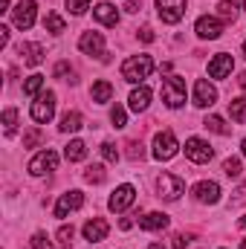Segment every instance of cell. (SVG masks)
<instances>
[{"label":"cell","instance_id":"obj_1","mask_svg":"<svg viewBox=\"0 0 246 249\" xmlns=\"http://www.w3.org/2000/svg\"><path fill=\"white\" fill-rule=\"evenodd\" d=\"M151 72H154V58H151V55H130V58L122 64V78L130 81V84L145 81Z\"/></svg>","mask_w":246,"mask_h":249},{"label":"cell","instance_id":"obj_2","mask_svg":"<svg viewBox=\"0 0 246 249\" xmlns=\"http://www.w3.org/2000/svg\"><path fill=\"white\" fill-rule=\"evenodd\" d=\"M177 151H180V142H177L174 130H159V133L154 136V160L168 162V160L177 157Z\"/></svg>","mask_w":246,"mask_h":249},{"label":"cell","instance_id":"obj_3","mask_svg":"<svg viewBox=\"0 0 246 249\" xmlns=\"http://www.w3.org/2000/svg\"><path fill=\"white\" fill-rule=\"evenodd\" d=\"M162 102H165L171 110H177V107L185 105V81L180 75H168V78L162 81Z\"/></svg>","mask_w":246,"mask_h":249},{"label":"cell","instance_id":"obj_4","mask_svg":"<svg viewBox=\"0 0 246 249\" xmlns=\"http://www.w3.org/2000/svg\"><path fill=\"white\" fill-rule=\"evenodd\" d=\"M32 119L38 124H47L53 116H55V93H41L35 102H32Z\"/></svg>","mask_w":246,"mask_h":249},{"label":"cell","instance_id":"obj_5","mask_svg":"<svg viewBox=\"0 0 246 249\" xmlns=\"http://www.w3.org/2000/svg\"><path fill=\"white\" fill-rule=\"evenodd\" d=\"M55 168H58V154L53 148H47V151H41V154H35L29 160V174H35V177H44V174H50Z\"/></svg>","mask_w":246,"mask_h":249},{"label":"cell","instance_id":"obj_6","mask_svg":"<svg viewBox=\"0 0 246 249\" xmlns=\"http://www.w3.org/2000/svg\"><path fill=\"white\" fill-rule=\"evenodd\" d=\"M78 50L84 55H96L102 61H107V53H105V35L102 32H84L78 38Z\"/></svg>","mask_w":246,"mask_h":249},{"label":"cell","instance_id":"obj_7","mask_svg":"<svg viewBox=\"0 0 246 249\" xmlns=\"http://www.w3.org/2000/svg\"><path fill=\"white\" fill-rule=\"evenodd\" d=\"M185 157H188L191 162L203 165V162H211L214 151H211V145H209L206 139H200V136H191V139L185 142Z\"/></svg>","mask_w":246,"mask_h":249},{"label":"cell","instance_id":"obj_8","mask_svg":"<svg viewBox=\"0 0 246 249\" xmlns=\"http://www.w3.org/2000/svg\"><path fill=\"white\" fill-rule=\"evenodd\" d=\"M157 188H159V197L162 200L174 203V200H180V194L185 191V183H183V177H177V174H162Z\"/></svg>","mask_w":246,"mask_h":249},{"label":"cell","instance_id":"obj_9","mask_svg":"<svg viewBox=\"0 0 246 249\" xmlns=\"http://www.w3.org/2000/svg\"><path fill=\"white\" fill-rule=\"evenodd\" d=\"M157 15L162 23H180L185 15V0H157Z\"/></svg>","mask_w":246,"mask_h":249},{"label":"cell","instance_id":"obj_10","mask_svg":"<svg viewBox=\"0 0 246 249\" xmlns=\"http://www.w3.org/2000/svg\"><path fill=\"white\" fill-rule=\"evenodd\" d=\"M35 12H38V3L35 0H20L15 9H12V20L18 29H29L35 23Z\"/></svg>","mask_w":246,"mask_h":249},{"label":"cell","instance_id":"obj_11","mask_svg":"<svg viewBox=\"0 0 246 249\" xmlns=\"http://www.w3.org/2000/svg\"><path fill=\"white\" fill-rule=\"evenodd\" d=\"M133 200H136V188L130 186V183H124L119 186L113 194H110V200H107V206H110V212H127L130 206H133Z\"/></svg>","mask_w":246,"mask_h":249},{"label":"cell","instance_id":"obj_12","mask_svg":"<svg viewBox=\"0 0 246 249\" xmlns=\"http://www.w3.org/2000/svg\"><path fill=\"white\" fill-rule=\"evenodd\" d=\"M81 206H84V194H81V191H67V194L58 197V203H55V217L64 220V217H70L72 212H78Z\"/></svg>","mask_w":246,"mask_h":249},{"label":"cell","instance_id":"obj_13","mask_svg":"<svg viewBox=\"0 0 246 249\" xmlns=\"http://www.w3.org/2000/svg\"><path fill=\"white\" fill-rule=\"evenodd\" d=\"M194 32H197L200 38H206V41H214V38H220V35H223V20H220V18H214V15H203V18L197 20Z\"/></svg>","mask_w":246,"mask_h":249},{"label":"cell","instance_id":"obj_14","mask_svg":"<svg viewBox=\"0 0 246 249\" xmlns=\"http://www.w3.org/2000/svg\"><path fill=\"white\" fill-rule=\"evenodd\" d=\"M191 194H194L197 203H209V206H214V203L220 200V186H217L214 180H200L197 186L191 188Z\"/></svg>","mask_w":246,"mask_h":249},{"label":"cell","instance_id":"obj_15","mask_svg":"<svg viewBox=\"0 0 246 249\" xmlns=\"http://www.w3.org/2000/svg\"><path fill=\"white\" fill-rule=\"evenodd\" d=\"M214 102H217L214 84H209L206 78H200V81L194 84V105H197V107H211Z\"/></svg>","mask_w":246,"mask_h":249},{"label":"cell","instance_id":"obj_16","mask_svg":"<svg viewBox=\"0 0 246 249\" xmlns=\"http://www.w3.org/2000/svg\"><path fill=\"white\" fill-rule=\"evenodd\" d=\"M84 238L90 241V244H102L105 238H107V232H110V223L107 220H102V217H93V220H87L84 223Z\"/></svg>","mask_w":246,"mask_h":249},{"label":"cell","instance_id":"obj_17","mask_svg":"<svg viewBox=\"0 0 246 249\" xmlns=\"http://www.w3.org/2000/svg\"><path fill=\"white\" fill-rule=\"evenodd\" d=\"M232 70H235V61H232L229 53H217V55L209 61V75H211V78H226Z\"/></svg>","mask_w":246,"mask_h":249},{"label":"cell","instance_id":"obj_18","mask_svg":"<svg viewBox=\"0 0 246 249\" xmlns=\"http://www.w3.org/2000/svg\"><path fill=\"white\" fill-rule=\"evenodd\" d=\"M93 18H96L99 23H105V26H116V23H119V9H116L113 3H99V6L93 9Z\"/></svg>","mask_w":246,"mask_h":249},{"label":"cell","instance_id":"obj_19","mask_svg":"<svg viewBox=\"0 0 246 249\" xmlns=\"http://www.w3.org/2000/svg\"><path fill=\"white\" fill-rule=\"evenodd\" d=\"M127 105H130V110H133V113H142V110H148V105H151V87L139 84V87L130 93Z\"/></svg>","mask_w":246,"mask_h":249},{"label":"cell","instance_id":"obj_20","mask_svg":"<svg viewBox=\"0 0 246 249\" xmlns=\"http://www.w3.org/2000/svg\"><path fill=\"white\" fill-rule=\"evenodd\" d=\"M165 226H168V214H162V212H148L145 217H139V229H145V232H159Z\"/></svg>","mask_w":246,"mask_h":249},{"label":"cell","instance_id":"obj_21","mask_svg":"<svg viewBox=\"0 0 246 249\" xmlns=\"http://www.w3.org/2000/svg\"><path fill=\"white\" fill-rule=\"evenodd\" d=\"M44 47L41 44H20V58H23V64L26 67H38V64L44 61Z\"/></svg>","mask_w":246,"mask_h":249},{"label":"cell","instance_id":"obj_22","mask_svg":"<svg viewBox=\"0 0 246 249\" xmlns=\"http://www.w3.org/2000/svg\"><path fill=\"white\" fill-rule=\"evenodd\" d=\"M90 96H93L96 105H105V102L113 99V84H110V81H96L93 90H90Z\"/></svg>","mask_w":246,"mask_h":249},{"label":"cell","instance_id":"obj_23","mask_svg":"<svg viewBox=\"0 0 246 249\" xmlns=\"http://www.w3.org/2000/svg\"><path fill=\"white\" fill-rule=\"evenodd\" d=\"M64 157H67V162H81V160L87 157V145H84L81 139H72V142L64 148Z\"/></svg>","mask_w":246,"mask_h":249},{"label":"cell","instance_id":"obj_24","mask_svg":"<svg viewBox=\"0 0 246 249\" xmlns=\"http://www.w3.org/2000/svg\"><path fill=\"white\" fill-rule=\"evenodd\" d=\"M58 127H61L64 133H75V130L84 127V119H81L78 110H70V113H64L61 116V124H58Z\"/></svg>","mask_w":246,"mask_h":249},{"label":"cell","instance_id":"obj_25","mask_svg":"<svg viewBox=\"0 0 246 249\" xmlns=\"http://www.w3.org/2000/svg\"><path fill=\"white\" fill-rule=\"evenodd\" d=\"M238 12H241V9H238L235 0H220V3H217V18H220V20H232V23H235Z\"/></svg>","mask_w":246,"mask_h":249},{"label":"cell","instance_id":"obj_26","mask_svg":"<svg viewBox=\"0 0 246 249\" xmlns=\"http://www.w3.org/2000/svg\"><path fill=\"white\" fill-rule=\"evenodd\" d=\"M41 90H44V75H38V72H35V75H29V78L23 81V93H26V96L38 99V96H41Z\"/></svg>","mask_w":246,"mask_h":249},{"label":"cell","instance_id":"obj_27","mask_svg":"<svg viewBox=\"0 0 246 249\" xmlns=\"http://www.w3.org/2000/svg\"><path fill=\"white\" fill-rule=\"evenodd\" d=\"M44 26H47V32H53V35H61L64 32V18L58 12H47V18H44Z\"/></svg>","mask_w":246,"mask_h":249},{"label":"cell","instance_id":"obj_28","mask_svg":"<svg viewBox=\"0 0 246 249\" xmlns=\"http://www.w3.org/2000/svg\"><path fill=\"white\" fill-rule=\"evenodd\" d=\"M206 127L209 130H214V133H220V136H229V124L223 122V116H206Z\"/></svg>","mask_w":246,"mask_h":249},{"label":"cell","instance_id":"obj_29","mask_svg":"<svg viewBox=\"0 0 246 249\" xmlns=\"http://www.w3.org/2000/svg\"><path fill=\"white\" fill-rule=\"evenodd\" d=\"M229 113L235 122H246V99H232L229 102Z\"/></svg>","mask_w":246,"mask_h":249},{"label":"cell","instance_id":"obj_30","mask_svg":"<svg viewBox=\"0 0 246 249\" xmlns=\"http://www.w3.org/2000/svg\"><path fill=\"white\" fill-rule=\"evenodd\" d=\"M223 174H226L229 180L241 177V160H238V157H229V160L223 162Z\"/></svg>","mask_w":246,"mask_h":249},{"label":"cell","instance_id":"obj_31","mask_svg":"<svg viewBox=\"0 0 246 249\" xmlns=\"http://www.w3.org/2000/svg\"><path fill=\"white\" fill-rule=\"evenodd\" d=\"M84 180L87 183H105V165H87Z\"/></svg>","mask_w":246,"mask_h":249},{"label":"cell","instance_id":"obj_32","mask_svg":"<svg viewBox=\"0 0 246 249\" xmlns=\"http://www.w3.org/2000/svg\"><path fill=\"white\" fill-rule=\"evenodd\" d=\"M29 244H32V249H55V244L50 241V235H47V232H35Z\"/></svg>","mask_w":246,"mask_h":249},{"label":"cell","instance_id":"obj_33","mask_svg":"<svg viewBox=\"0 0 246 249\" xmlns=\"http://www.w3.org/2000/svg\"><path fill=\"white\" fill-rule=\"evenodd\" d=\"M3 124H6V133L12 136L15 127H18V110H15V107H6V110H3Z\"/></svg>","mask_w":246,"mask_h":249},{"label":"cell","instance_id":"obj_34","mask_svg":"<svg viewBox=\"0 0 246 249\" xmlns=\"http://www.w3.org/2000/svg\"><path fill=\"white\" fill-rule=\"evenodd\" d=\"M41 142H44V133H41L38 127H32V130L23 133V148H35V145H41Z\"/></svg>","mask_w":246,"mask_h":249},{"label":"cell","instance_id":"obj_35","mask_svg":"<svg viewBox=\"0 0 246 249\" xmlns=\"http://www.w3.org/2000/svg\"><path fill=\"white\" fill-rule=\"evenodd\" d=\"M72 235H75V232H72V226H61L55 238H58V244H61L64 249H70V247H72Z\"/></svg>","mask_w":246,"mask_h":249},{"label":"cell","instance_id":"obj_36","mask_svg":"<svg viewBox=\"0 0 246 249\" xmlns=\"http://www.w3.org/2000/svg\"><path fill=\"white\" fill-rule=\"evenodd\" d=\"M102 157H105V162H116V160H119L116 145H113V142H102Z\"/></svg>","mask_w":246,"mask_h":249},{"label":"cell","instance_id":"obj_37","mask_svg":"<svg viewBox=\"0 0 246 249\" xmlns=\"http://www.w3.org/2000/svg\"><path fill=\"white\" fill-rule=\"evenodd\" d=\"M110 122H113V127H124V124H127V113H124L119 105L110 110Z\"/></svg>","mask_w":246,"mask_h":249},{"label":"cell","instance_id":"obj_38","mask_svg":"<svg viewBox=\"0 0 246 249\" xmlns=\"http://www.w3.org/2000/svg\"><path fill=\"white\" fill-rule=\"evenodd\" d=\"M67 9H70L72 15H84V12L90 9V0H67Z\"/></svg>","mask_w":246,"mask_h":249},{"label":"cell","instance_id":"obj_39","mask_svg":"<svg viewBox=\"0 0 246 249\" xmlns=\"http://www.w3.org/2000/svg\"><path fill=\"white\" fill-rule=\"evenodd\" d=\"M127 157H130V160H142V157H145L142 142H130V145H127Z\"/></svg>","mask_w":246,"mask_h":249},{"label":"cell","instance_id":"obj_40","mask_svg":"<svg viewBox=\"0 0 246 249\" xmlns=\"http://www.w3.org/2000/svg\"><path fill=\"white\" fill-rule=\"evenodd\" d=\"M191 241H194L191 235H174V238H171V247H174V249H185Z\"/></svg>","mask_w":246,"mask_h":249},{"label":"cell","instance_id":"obj_41","mask_svg":"<svg viewBox=\"0 0 246 249\" xmlns=\"http://www.w3.org/2000/svg\"><path fill=\"white\" fill-rule=\"evenodd\" d=\"M232 203L235 206H246V180L238 186V191H235V197H232Z\"/></svg>","mask_w":246,"mask_h":249},{"label":"cell","instance_id":"obj_42","mask_svg":"<svg viewBox=\"0 0 246 249\" xmlns=\"http://www.w3.org/2000/svg\"><path fill=\"white\" fill-rule=\"evenodd\" d=\"M67 72H72V70H70V64H67V61H58V64H55V70H53V75H55V78H64Z\"/></svg>","mask_w":246,"mask_h":249},{"label":"cell","instance_id":"obj_43","mask_svg":"<svg viewBox=\"0 0 246 249\" xmlns=\"http://www.w3.org/2000/svg\"><path fill=\"white\" fill-rule=\"evenodd\" d=\"M139 38H142L145 44H151V41H154V29H151V26H142V29H139Z\"/></svg>","mask_w":246,"mask_h":249},{"label":"cell","instance_id":"obj_44","mask_svg":"<svg viewBox=\"0 0 246 249\" xmlns=\"http://www.w3.org/2000/svg\"><path fill=\"white\" fill-rule=\"evenodd\" d=\"M9 44V26H0V47Z\"/></svg>","mask_w":246,"mask_h":249},{"label":"cell","instance_id":"obj_45","mask_svg":"<svg viewBox=\"0 0 246 249\" xmlns=\"http://www.w3.org/2000/svg\"><path fill=\"white\" fill-rule=\"evenodd\" d=\"M124 9H127V12H139V3H136V0H127Z\"/></svg>","mask_w":246,"mask_h":249},{"label":"cell","instance_id":"obj_46","mask_svg":"<svg viewBox=\"0 0 246 249\" xmlns=\"http://www.w3.org/2000/svg\"><path fill=\"white\" fill-rule=\"evenodd\" d=\"M238 84H241V90H244V93H246V72H244V75H241V78H238Z\"/></svg>","mask_w":246,"mask_h":249},{"label":"cell","instance_id":"obj_47","mask_svg":"<svg viewBox=\"0 0 246 249\" xmlns=\"http://www.w3.org/2000/svg\"><path fill=\"white\" fill-rule=\"evenodd\" d=\"M148 249H165V247H162V244H151Z\"/></svg>","mask_w":246,"mask_h":249},{"label":"cell","instance_id":"obj_48","mask_svg":"<svg viewBox=\"0 0 246 249\" xmlns=\"http://www.w3.org/2000/svg\"><path fill=\"white\" fill-rule=\"evenodd\" d=\"M241 229H246V217H241Z\"/></svg>","mask_w":246,"mask_h":249},{"label":"cell","instance_id":"obj_49","mask_svg":"<svg viewBox=\"0 0 246 249\" xmlns=\"http://www.w3.org/2000/svg\"><path fill=\"white\" fill-rule=\"evenodd\" d=\"M241 148H244V157H246V139H244V142H241Z\"/></svg>","mask_w":246,"mask_h":249},{"label":"cell","instance_id":"obj_50","mask_svg":"<svg viewBox=\"0 0 246 249\" xmlns=\"http://www.w3.org/2000/svg\"><path fill=\"white\" fill-rule=\"evenodd\" d=\"M241 249H246V241H244V244H241Z\"/></svg>","mask_w":246,"mask_h":249},{"label":"cell","instance_id":"obj_51","mask_svg":"<svg viewBox=\"0 0 246 249\" xmlns=\"http://www.w3.org/2000/svg\"><path fill=\"white\" fill-rule=\"evenodd\" d=\"M244 55H246V44H244Z\"/></svg>","mask_w":246,"mask_h":249},{"label":"cell","instance_id":"obj_52","mask_svg":"<svg viewBox=\"0 0 246 249\" xmlns=\"http://www.w3.org/2000/svg\"><path fill=\"white\" fill-rule=\"evenodd\" d=\"M244 9H246V0H244Z\"/></svg>","mask_w":246,"mask_h":249}]
</instances>
